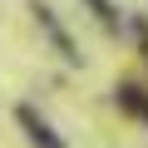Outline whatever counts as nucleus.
<instances>
[{
  "label": "nucleus",
  "instance_id": "f257e3e1",
  "mask_svg": "<svg viewBox=\"0 0 148 148\" xmlns=\"http://www.w3.org/2000/svg\"><path fill=\"white\" fill-rule=\"evenodd\" d=\"M15 123L25 128V138H30L35 148H64V138L45 123V114H40L35 104H15Z\"/></svg>",
  "mask_w": 148,
  "mask_h": 148
},
{
  "label": "nucleus",
  "instance_id": "f03ea898",
  "mask_svg": "<svg viewBox=\"0 0 148 148\" xmlns=\"http://www.w3.org/2000/svg\"><path fill=\"white\" fill-rule=\"evenodd\" d=\"M119 104H123L133 119L148 123V89H138V84H119Z\"/></svg>",
  "mask_w": 148,
  "mask_h": 148
},
{
  "label": "nucleus",
  "instance_id": "7ed1b4c3",
  "mask_svg": "<svg viewBox=\"0 0 148 148\" xmlns=\"http://www.w3.org/2000/svg\"><path fill=\"white\" fill-rule=\"evenodd\" d=\"M89 5H94V15H99L109 30H119V15H114V5H109V0H89Z\"/></svg>",
  "mask_w": 148,
  "mask_h": 148
}]
</instances>
